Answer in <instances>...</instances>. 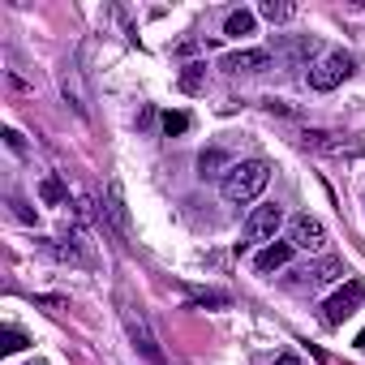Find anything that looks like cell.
Instances as JSON below:
<instances>
[{"instance_id":"21","label":"cell","mask_w":365,"mask_h":365,"mask_svg":"<svg viewBox=\"0 0 365 365\" xmlns=\"http://www.w3.org/2000/svg\"><path fill=\"white\" fill-rule=\"evenodd\" d=\"M5 142H9V150H18V155L26 150V146H22V133H18V129H5Z\"/></svg>"},{"instance_id":"1","label":"cell","mask_w":365,"mask_h":365,"mask_svg":"<svg viewBox=\"0 0 365 365\" xmlns=\"http://www.w3.org/2000/svg\"><path fill=\"white\" fill-rule=\"evenodd\" d=\"M271 180V163L267 159H245V163H232V172L224 176V202L228 207H250L262 198Z\"/></svg>"},{"instance_id":"16","label":"cell","mask_w":365,"mask_h":365,"mask_svg":"<svg viewBox=\"0 0 365 365\" xmlns=\"http://www.w3.org/2000/svg\"><path fill=\"white\" fill-rule=\"evenodd\" d=\"M39 198H43L48 207H61V202H65V185H61L56 176H43V185H39Z\"/></svg>"},{"instance_id":"7","label":"cell","mask_w":365,"mask_h":365,"mask_svg":"<svg viewBox=\"0 0 365 365\" xmlns=\"http://www.w3.org/2000/svg\"><path fill=\"white\" fill-rule=\"evenodd\" d=\"M292 245L309 250V254H322L327 250V228L314 215H292Z\"/></svg>"},{"instance_id":"8","label":"cell","mask_w":365,"mask_h":365,"mask_svg":"<svg viewBox=\"0 0 365 365\" xmlns=\"http://www.w3.org/2000/svg\"><path fill=\"white\" fill-rule=\"evenodd\" d=\"M292 241H271L258 258H254V267H258V275H271V271H279V267H288V258H292Z\"/></svg>"},{"instance_id":"20","label":"cell","mask_w":365,"mask_h":365,"mask_svg":"<svg viewBox=\"0 0 365 365\" xmlns=\"http://www.w3.org/2000/svg\"><path fill=\"white\" fill-rule=\"evenodd\" d=\"M9 207H14V215H18V220H22V224H35V211H31V207H26V202H22V198H14V202H9Z\"/></svg>"},{"instance_id":"23","label":"cell","mask_w":365,"mask_h":365,"mask_svg":"<svg viewBox=\"0 0 365 365\" xmlns=\"http://www.w3.org/2000/svg\"><path fill=\"white\" fill-rule=\"evenodd\" d=\"M356 344H361V348H365V331H361V335H356Z\"/></svg>"},{"instance_id":"3","label":"cell","mask_w":365,"mask_h":365,"mask_svg":"<svg viewBox=\"0 0 365 365\" xmlns=\"http://www.w3.org/2000/svg\"><path fill=\"white\" fill-rule=\"evenodd\" d=\"M279 224H284V207L279 202H262V207H254L250 211V220H245V241L237 245V254L245 250V245H258V241H275V232H279Z\"/></svg>"},{"instance_id":"15","label":"cell","mask_w":365,"mask_h":365,"mask_svg":"<svg viewBox=\"0 0 365 365\" xmlns=\"http://www.w3.org/2000/svg\"><path fill=\"white\" fill-rule=\"evenodd\" d=\"M202 86H207V65H185V69H180V91L198 95Z\"/></svg>"},{"instance_id":"9","label":"cell","mask_w":365,"mask_h":365,"mask_svg":"<svg viewBox=\"0 0 365 365\" xmlns=\"http://www.w3.org/2000/svg\"><path fill=\"white\" fill-rule=\"evenodd\" d=\"M275 52H279L284 61L301 65V61H309V56L318 52V39H314V35H301V39H275Z\"/></svg>"},{"instance_id":"14","label":"cell","mask_w":365,"mask_h":365,"mask_svg":"<svg viewBox=\"0 0 365 365\" xmlns=\"http://www.w3.org/2000/svg\"><path fill=\"white\" fill-rule=\"evenodd\" d=\"M258 14H262L267 22L284 26V22H292V18H297V5H288V0H262V5H258Z\"/></svg>"},{"instance_id":"11","label":"cell","mask_w":365,"mask_h":365,"mask_svg":"<svg viewBox=\"0 0 365 365\" xmlns=\"http://www.w3.org/2000/svg\"><path fill=\"white\" fill-rule=\"evenodd\" d=\"M228 172H232L228 150L211 146V150H202V155H198V176H228Z\"/></svg>"},{"instance_id":"18","label":"cell","mask_w":365,"mask_h":365,"mask_svg":"<svg viewBox=\"0 0 365 365\" xmlns=\"http://www.w3.org/2000/svg\"><path fill=\"white\" fill-rule=\"evenodd\" d=\"M190 129V116L185 112H163V133L172 138V133H185Z\"/></svg>"},{"instance_id":"19","label":"cell","mask_w":365,"mask_h":365,"mask_svg":"<svg viewBox=\"0 0 365 365\" xmlns=\"http://www.w3.org/2000/svg\"><path fill=\"white\" fill-rule=\"evenodd\" d=\"M194 305H228V292H194Z\"/></svg>"},{"instance_id":"13","label":"cell","mask_w":365,"mask_h":365,"mask_svg":"<svg viewBox=\"0 0 365 365\" xmlns=\"http://www.w3.org/2000/svg\"><path fill=\"white\" fill-rule=\"evenodd\" d=\"M254 26H258V18H254L250 9H237V14H228L224 35H228V39H245V35H254Z\"/></svg>"},{"instance_id":"22","label":"cell","mask_w":365,"mask_h":365,"mask_svg":"<svg viewBox=\"0 0 365 365\" xmlns=\"http://www.w3.org/2000/svg\"><path fill=\"white\" fill-rule=\"evenodd\" d=\"M271 365H301V356H292V352H284V356H275Z\"/></svg>"},{"instance_id":"12","label":"cell","mask_w":365,"mask_h":365,"mask_svg":"<svg viewBox=\"0 0 365 365\" xmlns=\"http://www.w3.org/2000/svg\"><path fill=\"white\" fill-rule=\"evenodd\" d=\"M108 220L129 232V211H125V194H120V180H108Z\"/></svg>"},{"instance_id":"2","label":"cell","mask_w":365,"mask_h":365,"mask_svg":"<svg viewBox=\"0 0 365 365\" xmlns=\"http://www.w3.org/2000/svg\"><path fill=\"white\" fill-rule=\"evenodd\" d=\"M352 69H356V61L348 52H322L309 65V86L314 91H335V86H344L352 78Z\"/></svg>"},{"instance_id":"4","label":"cell","mask_w":365,"mask_h":365,"mask_svg":"<svg viewBox=\"0 0 365 365\" xmlns=\"http://www.w3.org/2000/svg\"><path fill=\"white\" fill-rule=\"evenodd\" d=\"M361 301H365V284H361V279H348V284H344L327 305H322V318H327L331 327H344V322L361 309Z\"/></svg>"},{"instance_id":"5","label":"cell","mask_w":365,"mask_h":365,"mask_svg":"<svg viewBox=\"0 0 365 365\" xmlns=\"http://www.w3.org/2000/svg\"><path fill=\"white\" fill-rule=\"evenodd\" d=\"M125 331H129V339L138 344V352H142L150 365H168V356L159 352V344H155V335H150V327H146V318H142V314L125 309Z\"/></svg>"},{"instance_id":"6","label":"cell","mask_w":365,"mask_h":365,"mask_svg":"<svg viewBox=\"0 0 365 365\" xmlns=\"http://www.w3.org/2000/svg\"><path fill=\"white\" fill-rule=\"evenodd\" d=\"M220 69L224 73H262V69H271V52L267 48H241V52H228L220 61Z\"/></svg>"},{"instance_id":"10","label":"cell","mask_w":365,"mask_h":365,"mask_svg":"<svg viewBox=\"0 0 365 365\" xmlns=\"http://www.w3.org/2000/svg\"><path fill=\"white\" fill-rule=\"evenodd\" d=\"M301 279H309V284H335V279H344V262L339 258H318V262H309L305 271H297Z\"/></svg>"},{"instance_id":"17","label":"cell","mask_w":365,"mask_h":365,"mask_svg":"<svg viewBox=\"0 0 365 365\" xmlns=\"http://www.w3.org/2000/svg\"><path fill=\"white\" fill-rule=\"evenodd\" d=\"M31 339L18 331V327H5V331H0V352H22Z\"/></svg>"}]
</instances>
